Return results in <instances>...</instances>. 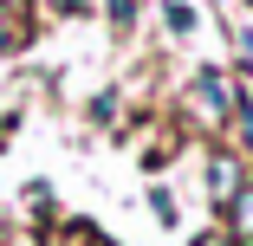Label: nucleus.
<instances>
[{
  "label": "nucleus",
  "mask_w": 253,
  "mask_h": 246,
  "mask_svg": "<svg viewBox=\"0 0 253 246\" xmlns=\"http://www.w3.org/2000/svg\"><path fill=\"white\" fill-rule=\"evenodd\" d=\"M20 39H26V26H20V13H0V52H13Z\"/></svg>",
  "instance_id": "obj_6"
},
{
  "label": "nucleus",
  "mask_w": 253,
  "mask_h": 246,
  "mask_svg": "<svg viewBox=\"0 0 253 246\" xmlns=\"http://www.w3.org/2000/svg\"><path fill=\"white\" fill-rule=\"evenodd\" d=\"M208 175H214V181H208V194H214V208H227L234 194L247 188V181H240V162H234V156H214V169H208Z\"/></svg>",
  "instance_id": "obj_2"
},
{
  "label": "nucleus",
  "mask_w": 253,
  "mask_h": 246,
  "mask_svg": "<svg viewBox=\"0 0 253 246\" xmlns=\"http://www.w3.org/2000/svg\"><path fill=\"white\" fill-rule=\"evenodd\" d=\"M188 104L201 110V123H227V117H234V91H227V78L208 65V71H195V84H188Z\"/></svg>",
  "instance_id": "obj_1"
},
{
  "label": "nucleus",
  "mask_w": 253,
  "mask_h": 246,
  "mask_svg": "<svg viewBox=\"0 0 253 246\" xmlns=\"http://www.w3.org/2000/svg\"><path fill=\"white\" fill-rule=\"evenodd\" d=\"M104 7H111V20H117V26H130V20H136V0H104Z\"/></svg>",
  "instance_id": "obj_7"
},
{
  "label": "nucleus",
  "mask_w": 253,
  "mask_h": 246,
  "mask_svg": "<svg viewBox=\"0 0 253 246\" xmlns=\"http://www.w3.org/2000/svg\"><path fill=\"white\" fill-rule=\"evenodd\" d=\"M227 220H234L227 233H253V188H240L234 201H227Z\"/></svg>",
  "instance_id": "obj_3"
},
{
  "label": "nucleus",
  "mask_w": 253,
  "mask_h": 246,
  "mask_svg": "<svg viewBox=\"0 0 253 246\" xmlns=\"http://www.w3.org/2000/svg\"><path fill=\"white\" fill-rule=\"evenodd\" d=\"M227 123H240V142H247V149H253V104H247V97L234 91V117Z\"/></svg>",
  "instance_id": "obj_4"
},
{
  "label": "nucleus",
  "mask_w": 253,
  "mask_h": 246,
  "mask_svg": "<svg viewBox=\"0 0 253 246\" xmlns=\"http://www.w3.org/2000/svg\"><path fill=\"white\" fill-rule=\"evenodd\" d=\"M45 7H52V13H78L84 0H45Z\"/></svg>",
  "instance_id": "obj_8"
},
{
  "label": "nucleus",
  "mask_w": 253,
  "mask_h": 246,
  "mask_svg": "<svg viewBox=\"0 0 253 246\" xmlns=\"http://www.w3.org/2000/svg\"><path fill=\"white\" fill-rule=\"evenodd\" d=\"M163 20H169V33H195V7H182V0H169Z\"/></svg>",
  "instance_id": "obj_5"
}]
</instances>
